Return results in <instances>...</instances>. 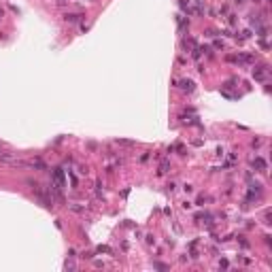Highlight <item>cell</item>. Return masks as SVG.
<instances>
[{
    "mask_svg": "<svg viewBox=\"0 0 272 272\" xmlns=\"http://www.w3.org/2000/svg\"><path fill=\"white\" fill-rule=\"evenodd\" d=\"M81 17H83V15H79V13H66V15H64L66 21H79Z\"/></svg>",
    "mask_w": 272,
    "mask_h": 272,
    "instance_id": "cell-1",
    "label": "cell"
},
{
    "mask_svg": "<svg viewBox=\"0 0 272 272\" xmlns=\"http://www.w3.org/2000/svg\"><path fill=\"white\" fill-rule=\"evenodd\" d=\"M266 72H268V68H264V66H262V68L253 70V77H255V79H264V77H266Z\"/></svg>",
    "mask_w": 272,
    "mask_h": 272,
    "instance_id": "cell-2",
    "label": "cell"
},
{
    "mask_svg": "<svg viewBox=\"0 0 272 272\" xmlns=\"http://www.w3.org/2000/svg\"><path fill=\"white\" fill-rule=\"evenodd\" d=\"M253 166H255V168H259V170H262V172H264V170H266V162H264V160H262V157H257V160H255V162H253Z\"/></svg>",
    "mask_w": 272,
    "mask_h": 272,
    "instance_id": "cell-3",
    "label": "cell"
},
{
    "mask_svg": "<svg viewBox=\"0 0 272 272\" xmlns=\"http://www.w3.org/2000/svg\"><path fill=\"white\" fill-rule=\"evenodd\" d=\"M181 87H183L185 91H191V90H193V83H191V81H183Z\"/></svg>",
    "mask_w": 272,
    "mask_h": 272,
    "instance_id": "cell-4",
    "label": "cell"
},
{
    "mask_svg": "<svg viewBox=\"0 0 272 272\" xmlns=\"http://www.w3.org/2000/svg\"><path fill=\"white\" fill-rule=\"evenodd\" d=\"M160 168H162L160 172H166V170H168V162H162V166H160Z\"/></svg>",
    "mask_w": 272,
    "mask_h": 272,
    "instance_id": "cell-5",
    "label": "cell"
}]
</instances>
